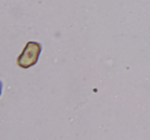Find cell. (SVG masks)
I'll return each instance as SVG.
<instances>
[{"label": "cell", "mask_w": 150, "mask_h": 140, "mask_svg": "<svg viewBox=\"0 0 150 140\" xmlns=\"http://www.w3.org/2000/svg\"><path fill=\"white\" fill-rule=\"evenodd\" d=\"M42 46L38 42L29 41L26 44L23 52L17 60V64L22 69H29L35 66L41 53Z\"/></svg>", "instance_id": "1"}, {"label": "cell", "mask_w": 150, "mask_h": 140, "mask_svg": "<svg viewBox=\"0 0 150 140\" xmlns=\"http://www.w3.org/2000/svg\"><path fill=\"white\" fill-rule=\"evenodd\" d=\"M2 89H3V84H2V82L0 81V96L2 94Z\"/></svg>", "instance_id": "2"}]
</instances>
